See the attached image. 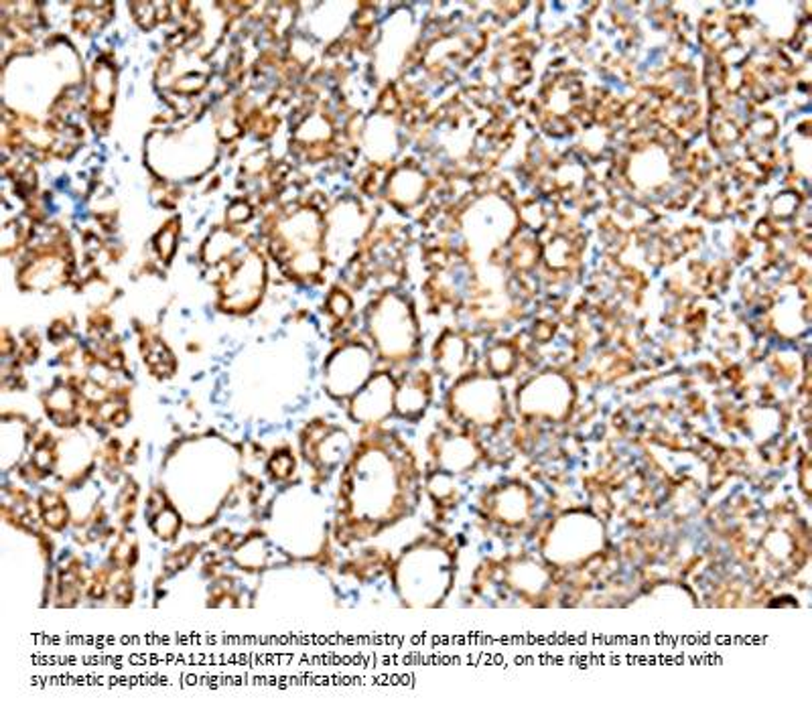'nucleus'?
Instances as JSON below:
<instances>
[{"label":"nucleus","mask_w":812,"mask_h":710,"mask_svg":"<svg viewBox=\"0 0 812 710\" xmlns=\"http://www.w3.org/2000/svg\"><path fill=\"white\" fill-rule=\"evenodd\" d=\"M112 95H114V75H112V69L106 68V66H98V61H96L92 94L93 114H106L108 108L112 104Z\"/></svg>","instance_id":"f257e3e1"},{"label":"nucleus","mask_w":812,"mask_h":710,"mask_svg":"<svg viewBox=\"0 0 812 710\" xmlns=\"http://www.w3.org/2000/svg\"><path fill=\"white\" fill-rule=\"evenodd\" d=\"M155 248L159 252L160 260L169 262L173 258L175 250H177V221L167 224V228L160 229L159 236L155 238Z\"/></svg>","instance_id":"f03ea898"},{"label":"nucleus","mask_w":812,"mask_h":710,"mask_svg":"<svg viewBox=\"0 0 812 710\" xmlns=\"http://www.w3.org/2000/svg\"><path fill=\"white\" fill-rule=\"evenodd\" d=\"M268 471H270L272 479L284 481V479H289L294 473V459L289 455V451H279V453H274V455L270 456Z\"/></svg>","instance_id":"7ed1b4c3"},{"label":"nucleus","mask_w":812,"mask_h":710,"mask_svg":"<svg viewBox=\"0 0 812 710\" xmlns=\"http://www.w3.org/2000/svg\"><path fill=\"white\" fill-rule=\"evenodd\" d=\"M250 215H252V209H250V205L244 202H236L230 205V209L226 212V217L232 221V224H242V221H248L250 219Z\"/></svg>","instance_id":"20e7f679"}]
</instances>
